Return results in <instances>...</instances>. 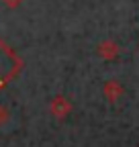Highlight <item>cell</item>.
Listing matches in <instances>:
<instances>
[]
</instances>
